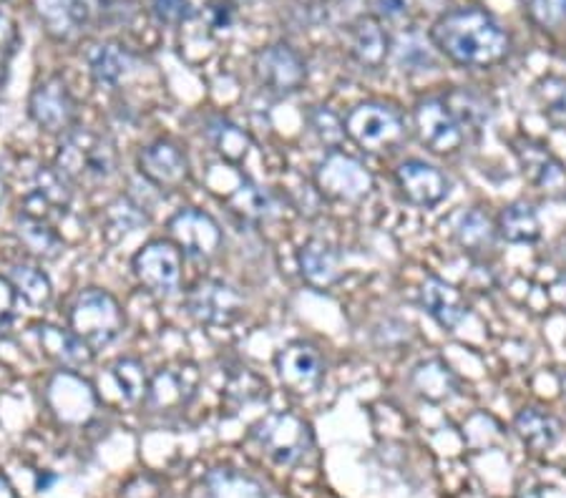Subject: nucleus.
Segmentation results:
<instances>
[{"label": "nucleus", "mask_w": 566, "mask_h": 498, "mask_svg": "<svg viewBox=\"0 0 566 498\" xmlns=\"http://www.w3.org/2000/svg\"><path fill=\"white\" fill-rule=\"evenodd\" d=\"M436 49L459 66L489 68L509 56L511 39L499 21L481 8H455L443 13L431 29Z\"/></svg>", "instance_id": "nucleus-1"}, {"label": "nucleus", "mask_w": 566, "mask_h": 498, "mask_svg": "<svg viewBox=\"0 0 566 498\" xmlns=\"http://www.w3.org/2000/svg\"><path fill=\"white\" fill-rule=\"evenodd\" d=\"M56 169L71 184L102 187L118 171V153L108 136L73 129L59 147Z\"/></svg>", "instance_id": "nucleus-2"}, {"label": "nucleus", "mask_w": 566, "mask_h": 498, "mask_svg": "<svg viewBox=\"0 0 566 498\" xmlns=\"http://www.w3.org/2000/svg\"><path fill=\"white\" fill-rule=\"evenodd\" d=\"M71 330L78 335L81 340L88 342L91 350H104L106 346L124 332V312L116 297L106 289L91 287L84 289L71 305L69 312Z\"/></svg>", "instance_id": "nucleus-3"}, {"label": "nucleus", "mask_w": 566, "mask_h": 498, "mask_svg": "<svg viewBox=\"0 0 566 498\" xmlns=\"http://www.w3.org/2000/svg\"><path fill=\"white\" fill-rule=\"evenodd\" d=\"M345 134L365 151L386 153L406 141V124L390 106L360 104L345 119Z\"/></svg>", "instance_id": "nucleus-4"}, {"label": "nucleus", "mask_w": 566, "mask_h": 498, "mask_svg": "<svg viewBox=\"0 0 566 498\" xmlns=\"http://www.w3.org/2000/svg\"><path fill=\"white\" fill-rule=\"evenodd\" d=\"M252 438L280 466H295L313 446L310 425L295 413H272L252 428Z\"/></svg>", "instance_id": "nucleus-5"}, {"label": "nucleus", "mask_w": 566, "mask_h": 498, "mask_svg": "<svg viewBox=\"0 0 566 498\" xmlns=\"http://www.w3.org/2000/svg\"><path fill=\"white\" fill-rule=\"evenodd\" d=\"M29 114L31 119L49 134L73 131L78 116V104L63 76L43 78L41 84L31 91Z\"/></svg>", "instance_id": "nucleus-6"}, {"label": "nucleus", "mask_w": 566, "mask_h": 498, "mask_svg": "<svg viewBox=\"0 0 566 498\" xmlns=\"http://www.w3.org/2000/svg\"><path fill=\"white\" fill-rule=\"evenodd\" d=\"M134 275L154 295H175L181 287V250L167 240L144 244L134 255Z\"/></svg>", "instance_id": "nucleus-7"}, {"label": "nucleus", "mask_w": 566, "mask_h": 498, "mask_svg": "<svg viewBox=\"0 0 566 498\" xmlns=\"http://www.w3.org/2000/svg\"><path fill=\"white\" fill-rule=\"evenodd\" d=\"M315 181L325 197L340 199V202H363L373 192V177L358 159L343 151L327 153L319 165Z\"/></svg>", "instance_id": "nucleus-8"}, {"label": "nucleus", "mask_w": 566, "mask_h": 498, "mask_svg": "<svg viewBox=\"0 0 566 498\" xmlns=\"http://www.w3.org/2000/svg\"><path fill=\"white\" fill-rule=\"evenodd\" d=\"M71 181L59 169H39L35 171L33 187L21 199V220L53 224L66 216L71 204Z\"/></svg>", "instance_id": "nucleus-9"}, {"label": "nucleus", "mask_w": 566, "mask_h": 498, "mask_svg": "<svg viewBox=\"0 0 566 498\" xmlns=\"http://www.w3.org/2000/svg\"><path fill=\"white\" fill-rule=\"evenodd\" d=\"M254 76L272 94H295L305 86V59L290 43H272L254 59Z\"/></svg>", "instance_id": "nucleus-10"}, {"label": "nucleus", "mask_w": 566, "mask_h": 498, "mask_svg": "<svg viewBox=\"0 0 566 498\" xmlns=\"http://www.w3.org/2000/svg\"><path fill=\"white\" fill-rule=\"evenodd\" d=\"M187 310L197 322L209 328H227L244 310L242 295L219 279H205L187 295Z\"/></svg>", "instance_id": "nucleus-11"}, {"label": "nucleus", "mask_w": 566, "mask_h": 498, "mask_svg": "<svg viewBox=\"0 0 566 498\" xmlns=\"http://www.w3.org/2000/svg\"><path fill=\"white\" fill-rule=\"evenodd\" d=\"M167 230L177 247L185 250L189 257L212 259L222 247V230H219L214 216L202 210H179L169 220Z\"/></svg>", "instance_id": "nucleus-12"}, {"label": "nucleus", "mask_w": 566, "mask_h": 498, "mask_svg": "<svg viewBox=\"0 0 566 498\" xmlns=\"http://www.w3.org/2000/svg\"><path fill=\"white\" fill-rule=\"evenodd\" d=\"M413 124L423 147L433 153H453L463 144V126L449 112V106L436 98L421 102L413 112Z\"/></svg>", "instance_id": "nucleus-13"}, {"label": "nucleus", "mask_w": 566, "mask_h": 498, "mask_svg": "<svg viewBox=\"0 0 566 498\" xmlns=\"http://www.w3.org/2000/svg\"><path fill=\"white\" fill-rule=\"evenodd\" d=\"M139 171L154 187L177 192L189 181V159L175 141H154L139 151Z\"/></svg>", "instance_id": "nucleus-14"}, {"label": "nucleus", "mask_w": 566, "mask_h": 498, "mask_svg": "<svg viewBox=\"0 0 566 498\" xmlns=\"http://www.w3.org/2000/svg\"><path fill=\"white\" fill-rule=\"evenodd\" d=\"M280 383L292 393H313L325 378V362L319 352L307 342H290L275 358Z\"/></svg>", "instance_id": "nucleus-15"}, {"label": "nucleus", "mask_w": 566, "mask_h": 498, "mask_svg": "<svg viewBox=\"0 0 566 498\" xmlns=\"http://www.w3.org/2000/svg\"><path fill=\"white\" fill-rule=\"evenodd\" d=\"M396 181L400 194H403L410 204L423 206V210L441 204L451 192V184L443 171L418 159L403 161V165L396 169Z\"/></svg>", "instance_id": "nucleus-16"}, {"label": "nucleus", "mask_w": 566, "mask_h": 498, "mask_svg": "<svg viewBox=\"0 0 566 498\" xmlns=\"http://www.w3.org/2000/svg\"><path fill=\"white\" fill-rule=\"evenodd\" d=\"M516 159L524 177L552 199H566V169L554 153L536 141H518Z\"/></svg>", "instance_id": "nucleus-17"}, {"label": "nucleus", "mask_w": 566, "mask_h": 498, "mask_svg": "<svg viewBox=\"0 0 566 498\" xmlns=\"http://www.w3.org/2000/svg\"><path fill=\"white\" fill-rule=\"evenodd\" d=\"M348 51L358 66L378 71L386 66L390 53V35L376 15H360L348 29Z\"/></svg>", "instance_id": "nucleus-18"}, {"label": "nucleus", "mask_w": 566, "mask_h": 498, "mask_svg": "<svg viewBox=\"0 0 566 498\" xmlns=\"http://www.w3.org/2000/svg\"><path fill=\"white\" fill-rule=\"evenodd\" d=\"M297 265L305 283L317 289L333 287L343 275L340 252H337L331 242L317 237L307 240L303 247H300Z\"/></svg>", "instance_id": "nucleus-19"}, {"label": "nucleus", "mask_w": 566, "mask_h": 498, "mask_svg": "<svg viewBox=\"0 0 566 498\" xmlns=\"http://www.w3.org/2000/svg\"><path fill=\"white\" fill-rule=\"evenodd\" d=\"M197 368H161L157 375L149 380V391H146V403L157 411H169V407H179L189 403L197 388Z\"/></svg>", "instance_id": "nucleus-20"}, {"label": "nucleus", "mask_w": 566, "mask_h": 498, "mask_svg": "<svg viewBox=\"0 0 566 498\" xmlns=\"http://www.w3.org/2000/svg\"><path fill=\"white\" fill-rule=\"evenodd\" d=\"M421 305L443 330H455L469 317V305H465L459 289L438 277H426L421 287Z\"/></svg>", "instance_id": "nucleus-21"}, {"label": "nucleus", "mask_w": 566, "mask_h": 498, "mask_svg": "<svg viewBox=\"0 0 566 498\" xmlns=\"http://www.w3.org/2000/svg\"><path fill=\"white\" fill-rule=\"evenodd\" d=\"M39 342H41V350L45 352V358H51L61 368L81 370L94 360V350H91L88 342L81 340L71 328L63 330V328H56V325H41Z\"/></svg>", "instance_id": "nucleus-22"}, {"label": "nucleus", "mask_w": 566, "mask_h": 498, "mask_svg": "<svg viewBox=\"0 0 566 498\" xmlns=\"http://www.w3.org/2000/svg\"><path fill=\"white\" fill-rule=\"evenodd\" d=\"M132 56L124 45L118 43H102L88 53V71L96 84L102 86H116L122 78L129 74Z\"/></svg>", "instance_id": "nucleus-23"}, {"label": "nucleus", "mask_w": 566, "mask_h": 498, "mask_svg": "<svg viewBox=\"0 0 566 498\" xmlns=\"http://www.w3.org/2000/svg\"><path fill=\"white\" fill-rule=\"evenodd\" d=\"M33 11L51 39H69L81 21L76 0H31Z\"/></svg>", "instance_id": "nucleus-24"}, {"label": "nucleus", "mask_w": 566, "mask_h": 498, "mask_svg": "<svg viewBox=\"0 0 566 498\" xmlns=\"http://www.w3.org/2000/svg\"><path fill=\"white\" fill-rule=\"evenodd\" d=\"M499 234L511 244H532L542 237V222L532 206L514 202L499 216Z\"/></svg>", "instance_id": "nucleus-25"}, {"label": "nucleus", "mask_w": 566, "mask_h": 498, "mask_svg": "<svg viewBox=\"0 0 566 498\" xmlns=\"http://www.w3.org/2000/svg\"><path fill=\"white\" fill-rule=\"evenodd\" d=\"M516 431L526 446L538 453L554 448V443L559 441V423L538 407H526L516 415Z\"/></svg>", "instance_id": "nucleus-26"}, {"label": "nucleus", "mask_w": 566, "mask_h": 498, "mask_svg": "<svg viewBox=\"0 0 566 498\" xmlns=\"http://www.w3.org/2000/svg\"><path fill=\"white\" fill-rule=\"evenodd\" d=\"M8 279H11L15 293L21 295L29 305L45 307L51 303L53 287H51L49 275H45L43 269L33 265H15L11 269V275H8Z\"/></svg>", "instance_id": "nucleus-27"}, {"label": "nucleus", "mask_w": 566, "mask_h": 498, "mask_svg": "<svg viewBox=\"0 0 566 498\" xmlns=\"http://www.w3.org/2000/svg\"><path fill=\"white\" fill-rule=\"evenodd\" d=\"M18 237L29 247V252L43 259H56L63 250V240L59 237V232L53 230V224L45 222H31L18 216Z\"/></svg>", "instance_id": "nucleus-28"}, {"label": "nucleus", "mask_w": 566, "mask_h": 498, "mask_svg": "<svg viewBox=\"0 0 566 498\" xmlns=\"http://www.w3.org/2000/svg\"><path fill=\"white\" fill-rule=\"evenodd\" d=\"M455 234H459L461 247L469 252H486L494 247L496 240L494 224H491L489 214L481 210H471L469 214H463L459 222V232Z\"/></svg>", "instance_id": "nucleus-29"}, {"label": "nucleus", "mask_w": 566, "mask_h": 498, "mask_svg": "<svg viewBox=\"0 0 566 498\" xmlns=\"http://www.w3.org/2000/svg\"><path fill=\"white\" fill-rule=\"evenodd\" d=\"M534 96L546 119H549L556 129L566 131V78L562 76H546L536 84Z\"/></svg>", "instance_id": "nucleus-30"}, {"label": "nucleus", "mask_w": 566, "mask_h": 498, "mask_svg": "<svg viewBox=\"0 0 566 498\" xmlns=\"http://www.w3.org/2000/svg\"><path fill=\"white\" fill-rule=\"evenodd\" d=\"M227 204L232 206V212L242 214L244 220H264L272 212V202L268 192H262L258 184H252L250 179H240L237 189L227 194Z\"/></svg>", "instance_id": "nucleus-31"}, {"label": "nucleus", "mask_w": 566, "mask_h": 498, "mask_svg": "<svg viewBox=\"0 0 566 498\" xmlns=\"http://www.w3.org/2000/svg\"><path fill=\"white\" fill-rule=\"evenodd\" d=\"M207 134L217 147V151L230 161L244 159V153H248V149H250V136L244 134L240 126H234V124L224 121V119H217V121L209 124Z\"/></svg>", "instance_id": "nucleus-32"}, {"label": "nucleus", "mask_w": 566, "mask_h": 498, "mask_svg": "<svg viewBox=\"0 0 566 498\" xmlns=\"http://www.w3.org/2000/svg\"><path fill=\"white\" fill-rule=\"evenodd\" d=\"M443 104L449 106V112L455 116V119H459L463 129L465 126H476L479 129V126L489 121V108H486V104H483V98L471 94V91H465V88L451 91V94L443 98Z\"/></svg>", "instance_id": "nucleus-33"}, {"label": "nucleus", "mask_w": 566, "mask_h": 498, "mask_svg": "<svg viewBox=\"0 0 566 498\" xmlns=\"http://www.w3.org/2000/svg\"><path fill=\"white\" fill-rule=\"evenodd\" d=\"M112 370H114V380H116L118 391H122V398L126 403L146 401L149 380H146L142 362H136L132 358H124V360H118Z\"/></svg>", "instance_id": "nucleus-34"}, {"label": "nucleus", "mask_w": 566, "mask_h": 498, "mask_svg": "<svg viewBox=\"0 0 566 498\" xmlns=\"http://www.w3.org/2000/svg\"><path fill=\"white\" fill-rule=\"evenodd\" d=\"M413 383L418 391L428 398H433V401H438V398L449 395V391H453V375L449 373V368L438 360L418 365L413 373Z\"/></svg>", "instance_id": "nucleus-35"}, {"label": "nucleus", "mask_w": 566, "mask_h": 498, "mask_svg": "<svg viewBox=\"0 0 566 498\" xmlns=\"http://www.w3.org/2000/svg\"><path fill=\"white\" fill-rule=\"evenodd\" d=\"M106 222H108V226H112V230L118 232V237H122V234H129L134 230H139V226L146 222V214H144L139 204L132 202L129 197H118L116 202L108 204Z\"/></svg>", "instance_id": "nucleus-36"}, {"label": "nucleus", "mask_w": 566, "mask_h": 498, "mask_svg": "<svg viewBox=\"0 0 566 498\" xmlns=\"http://www.w3.org/2000/svg\"><path fill=\"white\" fill-rule=\"evenodd\" d=\"M528 15L544 31L556 33L566 25V0H524Z\"/></svg>", "instance_id": "nucleus-37"}, {"label": "nucleus", "mask_w": 566, "mask_h": 498, "mask_svg": "<svg viewBox=\"0 0 566 498\" xmlns=\"http://www.w3.org/2000/svg\"><path fill=\"white\" fill-rule=\"evenodd\" d=\"M149 6H151V13L157 15L161 23H169V25L185 23L187 18L195 13L191 0H149Z\"/></svg>", "instance_id": "nucleus-38"}, {"label": "nucleus", "mask_w": 566, "mask_h": 498, "mask_svg": "<svg viewBox=\"0 0 566 498\" xmlns=\"http://www.w3.org/2000/svg\"><path fill=\"white\" fill-rule=\"evenodd\" d=\"M313 126H315V131L319 134V139H323L325 144H337L345 136V124L337 121V116L331 114V112H325V108L315 112Z\"/></svg>", "instance_id": "nucleus-39"}, {"label": "nucleus", "mask_w": 566, "mask_h": 498, "mask_svg": "<svg viewBox=\"0 0 566 498\" xmlns=\"http://www.w3.org/2000/svg\"><path fill=\"white\" fill-rule=\"evenodd\" d=\"M18 45V23L15 18L0 6V53L11 59Z\"/></svg>", "instance_id": "nucleus-40"}, {"label": "nucleus", "mask_w": 566, "mask_h": 498, "mask_svg": "<svg viewBox=\"0 0 566 498\" xmlns=\"http://www.w3.org/2000/svg\"><path fill=\"white\" fill-rule=\"evenodd\" d=\"M15 300H18V293L11 285V279L0 277V328H8L15 317Z\"/></svg>", "instance_id": "nucleus-41"}, {"label": "nucleus", "mask_w": 566, "mask_h": 498, "mask_svg": "<svg viewBox=\"0 0 566 498\" xmlns=\"http://www.w3.org/2000/svg\"><path fill=\"white\" fill-rule=\"evenodd\" d=\"M373 8L380 21H403L408 15V0H373Z\"/></svg>", "instance_id": "nucleus-42"}, {"label": "nucleus", "mask_w": 566, "mask_h": 498, "mask_svg": "<svg viewBox=\"0 0 566 498\" xmlns=\"http://www.w3.org/2000/svg\"><path fill=\"white\" fill-rule=\"evenodd\" d=\"M114 0H76L81 18L86 15H104L108 8H112Z\"/></svg>", "instance_id": "nucleus-43"}, {"label": "nucleus", "mask_w": 566, "mask_h": 498, "mask_svg": "<svg viewBox=\"0 0 566 498\" xmlns=\"http://www.w3.org/2000/svg\"><path fill=\"white\" fill-rule=\"evenodd\" d=\"M0 498H18L15 491H13V486L8 484V478L3 474H0Z\"/></svg>", "instance_id": "nucleus-44"}, {"label": "nucleus", "mask_w": 566, "mask_h": 498, "mask_svg": "<svg viewBox=\"0 0 566 498\" xmlns=\"http://www.w3.org/2000/svg\"><path fill=\"white\" fill-rule=\"evenodd\" d=\"M6 81H8V56L0 53V88L6 86Z\"/></svg>", "instance_id": "nucleus-45"}, {"label": "nucleus", "mask_w": 566, "mask_h": 498, "mask_svg": "<svg viewBox=\"0 0 566 498\" xmlns=\"http://www.w3.org/2000/svg\"><path fill=\"white\" fill-rule=\"evenodd\" d=\"M6 194H8V181H6V171L0 169V204H3Z\"/></svg>", "instance_id": "nucleus-46"}, {"label": "nucleus", "mask_w": 566, "mask_h": 498, "mask_svg": "<svg viewBox=\"0 0 566 498\" xmlns=\"http://www.w3.org/2000/svg\"><path fill=\"white\" fill-rule=\"evenodd\" d=\"M556 295H559V300L566 305V277H562L559 285H556Z\"/></svg>", "instance_id": "nucleus-47"}]
</instances>
